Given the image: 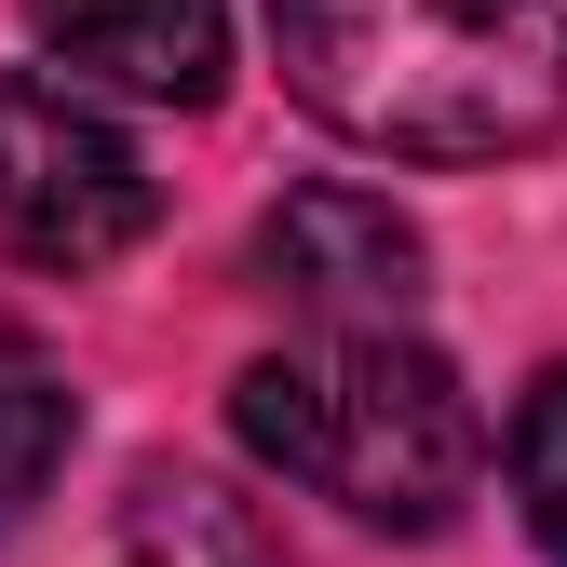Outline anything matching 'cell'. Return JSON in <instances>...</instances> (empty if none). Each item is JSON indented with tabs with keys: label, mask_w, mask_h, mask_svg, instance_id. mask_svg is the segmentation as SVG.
Returning <instances> with one entry per match:
<instances>
[{
	"label": "cell",
	"mask_w": 567,
	"mask_h": 567,
	"mask_svg": "<svg viewBox=\"0 0 567 567\" xmlns=\"http://www.w3.org/2000/svg\"><path fill=\"white\" fill-rule=\"evenodd\" d=\"M311 122L392 163H514L567 135V0H270Z\"/></svg>",
	"instance_id": "1"
},
{
	"label": "cell",
	"mask_w": 567,
	"mask_h": 567,
	"mask_svg": "<svg viewBox=\"0 0 567 567\" xmlns=\"http://www.w3.org/2000/svg\"><path fill=\"white\" fill-rule=\"evenodd\" d=\"M230 419L284 486H311V501L365 514V527H446L473 501V473H486L473 392L405 324H311L298 351L244 365Z\"/></svg>",
	"instance_id": "2"
},
{
	"label": "cell",
	"mask_w": 567,
	"mask_h": 567,
	"mask_svg": "<svg viewBox=\"0 0 567 567\" xmlns=\"http://www.w3.org/2000/svg\"><path fill=\"white\" fill-rule=\"evenodd\" d=\"M135 230H150V163H135V135L95 95L14 68V82H0V257L109 270Z\"/></svg>",
	"instance_id": "3"
},
{
	"label": "cell",
	"mask_w": 567,
	"mask_h": 567,
	"mask_svg": "<svg viewBox=\"0 0 567 567\" xmlns=\"http://www.w3.org/2000/svg\"><path fill=\"white\" fill-rule=\"evenodd\" d=\"M257 284L298 324H405L419 311V230L379 189H298L257 217Z\"/></svg>",
	"instance_id": "4"
},
{
	"label": "cell",
	"mask_w": 567,
	"mask_h": 567,
	"mask_svg": "<svg viewBox=\"0 0 567 567\" xmlns=\"http://www.w3.org/2000/svg\"><path fill=\"white\" fill-rule=\"evenodd\" d=\"M28 28L82 68V82L163 95V109H203L217 68H230V14L217 0H28Z\"/></svg>",
	"instance_id": "5"
},
{
	"label": "cell",
	"mask_w": 567,
	"mask_h": 567,
	"mask_svg": "<svg viewBox=\"0 0 567 567\" xmlns=\"http://www.w3.org/2000/svg\"><path fill=\"white\" fill-rule=\"evenodd\" d=\"M95 567H298L230 486H203V473H150L122 501V527H109V554Z\"/></svg>",
	"instance_id": "6"
},
{
	"label": "cell",
	"mask_w": 567,
	"mask_h": 567,
	"mask_svg": "<svg viewBox=\"0 0 567 567\" xmlns=\"http://www.w3.org/2000/svg\"><path fill=\"white\" fill-rule=\"evenodd\" d=\"M68 433H82V405H68V379L41 365V351L0 324V527H28V501L54 486Z\"/></svg>",
	"instance_id": "7"
},
{
	"label": "cell",
	"mask_w": 567,
	"mask_h": 567,
	"mask_svg": "<svg viewBox=\"0 0 567 567\" xmlns=\"http://www.w3.org/2000/svg\"><path fill=\"white\" fill-rule=\"evenodd\" d=\"M514 501H527L540 554H567V365L514 405Z\"/></svg>",
	"instance_id": "8"
}]
</instances>
